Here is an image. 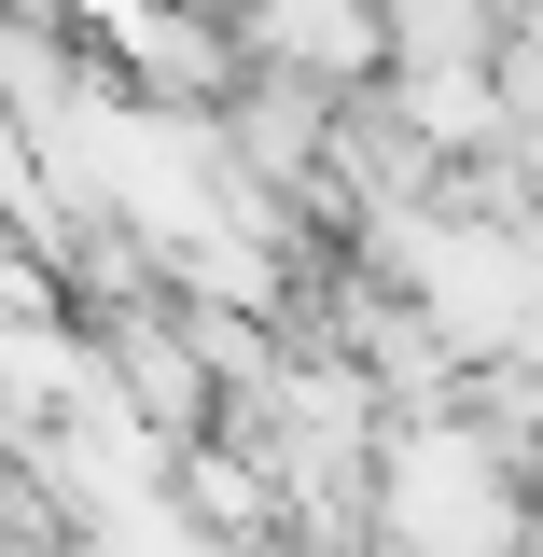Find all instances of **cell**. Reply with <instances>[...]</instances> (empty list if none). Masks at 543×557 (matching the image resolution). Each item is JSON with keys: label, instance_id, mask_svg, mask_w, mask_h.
<instances>
[{"label": "cell", "instance_id": "6da1fadb", "mask_svg": "<svg viewBox=\"0 0 543 557\" xmlns=\"http://www.w3.org/2000/svg\"><path fill=\"white\" fill-rule=\"evenodd\" d=\"M266 42H279V57H321V70H362V57H377L362 0H266Z\"/></svg>", "mask_w": 543, "mask_h": 557}]
</instances>
